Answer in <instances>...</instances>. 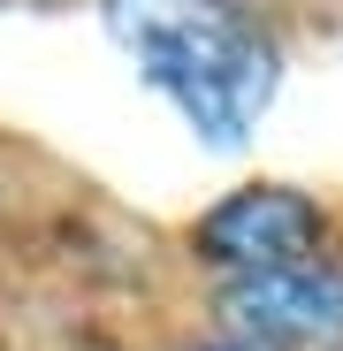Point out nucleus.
<instances>
[{"instance_id":"20e7f679","label":"nucleus","mask_w":343,"mask_h":351,"mask_svg":"<svg viewBox=\"0 0 343 351\" xmlns=\"http://www.w3.org/2000/svg\"><path fill=\"white\" fill-rule=\"evenodd\" d=\"M183 351H259V343H237V336H199V343H183Z\"/></svg>"},{"instance_id":"f03ea898","label":"nucleus","mask_w":343,"mask_h":351,"mask_svg":"<svg viewBox=\"0 0 343 351\" xmlns=\"http://www.w3.org/2000/svg\"><path fill=\"white\" fill-rule=\"evenodd\" d=\"M221 336L259 351H343V260H290L252 275H214Z\"/></svg>"},{"instance_id":"f257e3e1","label":"nucleus","mask_w":343,"mask_h":351,"mask_svg":"<svg viewBox=\"0 0 343 351\" xmlns=\"http://www.w3.org/2000/svg\"><path fill=\"white\" fill-rule=\"evenodd\" d=\"M107 38L130 53V69L183 114L206 145H244L282 84V53L252 0H99Z\"/></svg>"},{"instance_id":"7ed1b4c3","label":"nucleus","mask_w":343,"mask_h":351,"mask_svg":"<svg viewBox=\"0 0 343 351\" xmlns=\"http://www.w3.org/2000/svg\"><path fill=\"white\" fill-rule=\"evenodd\" d=\"M191 245L214 275H252V267H290L328 252V214L298 184H237L191 221Z\"/></svg>"},{"instance_id":"39448f33","label":"nucleus","mask_w":343,"mask_h":351,"mask_svg":"<svg viewBox=\"0 0 343 351\" xmlns=\"http://www.w3.org/2000/svg\"><path fill=\"white\" fill-rule=\"evenodd\" d=\"M0 8H8V0H0Z\"/></svg>"}]
</instances>
